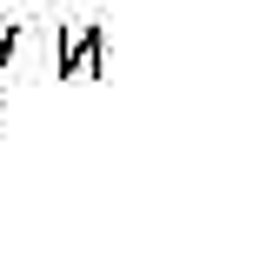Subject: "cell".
Here are the masks:
<instances>
[{
	"label": "cell",
	"mask_w": 253,
	"mask_h": 260,
	"mask_svg": "<svg viewBox=\"0 0 253 260\" xmlns=\"http://www.w3.org/2000/svg\"><path fill=\"white\" fill-rule=\"evenodd\" d=\"M60 54H67V74H93V34L74 27V34L60 40Z\"/></svg>",
	"instance_id": "obj_1"
}]
</instances>
